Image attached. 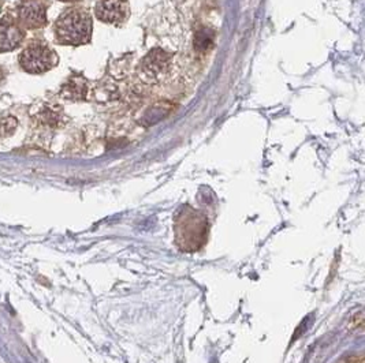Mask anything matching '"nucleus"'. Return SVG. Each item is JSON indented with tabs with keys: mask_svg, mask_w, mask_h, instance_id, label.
I'll use <instances>...</instances> for the list:
<instances>
[{
	"mask_svg": "<svg viewBox=\"0 0 365 363\" xmlns=\"http://www.w3.org/2000/svg\"><path fill=\"white\" fill-rule=\"evenodd\" d=\"M60 2H74V0H60Z\"/></svg>",
	"mask_w": 365,
	"mask_h": 363,
	"instance_id": "0eeeda50",
	"label": "nucleus"
},
{
	"mask_svg": "<svg viewBox=\"0 0 365 363\" xmlns=\"http://www.w3.org/2000/svg\"><path fill=\"white\" fill-rule=\"evenodd\" d=\"M47 9L45 0H22L18 7L19 22L26 29L43 28L47 24Z\"/></svg>",
	"mask_w": 365,
	"mask_h": 363,
	"instance_id": "7ed1b4c3",
	"label": "nucleus"
},
{
	"mask_svg": "<svg viewBox=\"0 0 365 363\" xmlns=\"http://www.w3.org/2000/svg\"><path fill=\"white\" fill-rule=\"evenodd\" d=\"M360 363H362V362H360Z\"/></svg>",
	"mask_w": 365,
	"mask_h": 363,
	"instance_id": "6e6552de",
	"label": "nucleus"
},
{
	"mask_svg": "<svg viewBox=\"0 0 365 363\" xmlns=\"http://www.w3.org/2000/svg\"><path fill=\"white\" fill-rule=\"evenodd\" d=\"M95 13L101 22L122 24L129 17V6L126 0H99Z\"/></svg>",
	"mask_w": 365,
	"mask_h": 363,
	"instance_id": "20e7f679",
	"label": "nucleus"
},
{
	"mask_svg": "<svg viewBox=\"0 0 365 363\" xmlns=\"http://www.w3.org/2000/svg\"><path fill=\"white\" fill-rule=\"evenodd\" d=\"M17 128V120L14 118H6L0 120V135H10Z\"/></svg>",
	"mask_w": 365,
	"mask_h": 363,
	"instance_id": "423d86ee",
	"label": "nucleus"
},
{
	"mask_svg": "<svg viewBox=\"0 0 365 363\" xmlns=\"http://www.w3.org/2000/svg\"><path fill=\"white\" fill-rule=\"evenodd\" d=\"M92 17L85 9L66 10L53 25V33L57 43L63 45H82L92 38Z\"/></svg>",
	"mask_w": 365,
	"mask_h": 363,
	"instance_id": "f257e3e1",
	"label": "nucleus"
},
{
	"mask_svg": "<svg viewBox=\"0 0 365 363\" xmlns=\"http://www.w3.org/2000/svg\"><path fill=\"white\" fill-rule=\"evenodd\" d=\"M24 29L17 21L11 17L0 19V53L17 49L24 41Z\"/></svg>",
	"mask_w": 365,
	"mask_h": 363,
	"instance_id": "39448f33",
	"label": "nucleus"
},
{
	"mask_svg": "<svg viewBox=\"0 0 365 363\" xmlns=\"http://www.w3.org/2000/svg\"><path fill=\"white\" fill-rule=\"evenodd\" d=\"M21 67L30 74H43L56 66L57 56L51 48L40 41L30 43L19 56Z\"/></svg>",
	"mask_w": 365,
	"mask_h": 363,
	"instance_id": "f03ea898",
	"label": "nucleus"
}]
</instances>
